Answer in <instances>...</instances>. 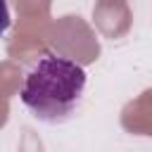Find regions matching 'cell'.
<instances>
[{
    "label": "cell",
    "mask_w": 152,
    "mask_h": 152,
    "mask_svg": "<svg viewBox=\"0 0 152 152\" xmlns=\"http://www.w3.org/2000/svg\"><path fill=\"white\" fill-rule=\"evenodd\" d=\"M86 69L69 57L45 52L24 74L21 104L40 121L62 124L78 107L86 93Z\"/></svg>",
    "instance_id": "6da1fadb"
},
{
    "label": "cell",
    "mask_w": 152,
    "mask_h": 152,
    "mask_svg": "<svg viewBox=\"0 0 152 152\" xmlns=\"http://www.w3.org/2000/svg\"><path fill=\"white\" fill-rule=\"evenodd\" d=\"M10 24H12V19H10V7L0 0V36L10 28Z\"/></svg>",
    "instance_id": "7a4b0ae2"
}]
</instances>
